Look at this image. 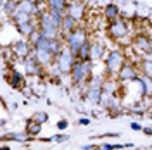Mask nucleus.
<instances>
[{
  "label": "nucleus",
  "instance_id": "7ed1b4c3",
  "mask_svg": "<svg viewBox=\"0 0 152 150\" xmlns=\"http://www.w3.org/2000/svg\"><path fill=\"white\" fill-rule=\"evenodd\" d=\"M126 57H124L121 48H111L105 52L104 57V64H105V74L107 78H116V74L119 73L121 66L124 64Z\"/></svg>",
  "mask_w": 152,
  "mask_h": 150
},
{
  "label": "nucleus",
  "instance_id": "aec40b11",
  "mask_svg": "<svg viewBox=\"0 0 152 150\" xmlns=\"http://www.w3.org/2000/svg\"><path fill=\"white\" fill-rule=\"evenodd\" d=\"M16 31L23 36V40H24V38H29V35H31L33 31H37V21L24 23V24H18V26H16Z\"/></svg>",
  "mask_w": 152,
  "mask_h": 150
},
{
  "label": "nucleus",
  "instance_id": "4be33fe9",
  "mask_svg": "<svg viewBox=\"0 0 152 150\" xmlns=\"http://www.w3.org/2000/svg\"><path fill=\"white\" fill-rule=\"evenodd\" d=\"M76 60H90V40L85 42L76 54Z\"/></svg>",
  "mask_w": 152,
  "mask_h": 150
},
{
  "label": "nucleus",
  "instance_id": "a211bd4d",
  "mask_svg": "<svg viewBox=\"0 0 152 150\" xmlns=\"http://www.w3.org/2000/svg\"><path fill=\"white\" fill-rule=\"evenodd\" d=\"M0 140H2V141H18V143H26V141H29L31 138H29L24 131H12V133L4 135Z\"/></svg>",
  "mask_w": 152,
  "mask_h": 150
},
{
  "label": "nucleus",
  "instance_id": "1a4fd4ad",
  "mask_svg": "<svg viewBox=\"0 0 152 150\" xmlns=\"http://www.w3.org/2000/svg\"><path fill=\"white\" fill-rule=\"evenodd\" d=\"M85 14H86V4H83V2H67L66 16L75 19L78 24L85 19Z\"/></svg>",
  "mask_w": 152,
  "mask_h": 150
},
{
  "label": "nucleus",
  "instance_id": "4468645a",
  "mask_svg": "<svg viewBox=\"0 0 152 150\" xmlns=\"http://www.w3.org/2000/svg\"><path fill=\"white\" fill-rule=\"evenodd\" d=\"M119 12H121V7H119V4H105L104 10H102V16L105 17L107 23H111V21H116V19H119Z\"/></svg>",
  "mask_w": 152,
  "mask_h": 150
},
{
  "label": "nucleus",
  "instance_id": "dca6fc26",
  "mask_svg": "<svg viewBox=\"0 0 152 150\" xmlns=\"http://www.w3.org/2000/svg\"><path fill=\"white\" fill-rule=\"evenodd\" d=\"M118 81L114 78H105L102 81V97H116Z\"/></svg>",
  "mask_w": 152,
  "mask_h": 150
},
{
  "label": "nucleus",
  "instance_id": "f257e3e1",
  "mask_svg": "<svg viewBox=\"0 0 152 150\" xmlns=\"http://www.w3.org/2000/svg\"><path fill=\"white\" fill-rule=\"evenodd\" d=\"M107 35L113 38L114 42H118V43H132V23L130 21H126L124 17H119L116 19V21H111V23H107Z\"/></svg>",
  "mask_w": 152,
  "mask_h": 150
},
{
  "label": "nucleus",
  "instance_id": "393cba45",
  "mask_svg": "<svg viewBox=\"0 0 152 150\" xmlns=\"http://www.w3.org/2000/svg\"><path fill=\"white\" fill-rule=\"evenodd\" d=\"M69 136L64 135V133H59V135H54L52 138H48V141H56V143H62V141H67Z\"/></svg>",
  "mask_w": 152,
  "mask_h": 150
},
{
  "label": "nucleus",
  "instance_id": "2f4dec72",
  "mask_svg": "<svg viewBox=\"0 0 152 150\" xmlns=\"http://www.w3.org/2000/svg\"><path fill=\"white\" fill-rule=\"evenodd\" d=\"M142 131L147 135V136H151L152 135V130H151V126H145V128H142Z\"/></svg>",
  "mask_w": 152,
  "mask_h": 150
},
{
  "label": "nucleus",
  "instance_id": "39448f33",
  "mask_svg": "<svg viewBox=\"0 0 152 150\" xmlns=\"http://www.w3.org/2000/svg\"><path fill=\"white\" fill-rule=\"evenodd\" d=\"M102 76H92L86 83V92H85V98L92 105H100L102 102Z\"/></svg>",
  "mask_w": 152,
  "mask_h": 150
},
{
  "label": "nucleus",
  "instance_id": "7c9ffc66",
  "mask_svg": "<svg viewBox=\"0 0 152 150\" xmlns=\"http://www.w3.org/2000/svg\"><path fill=\"white\" fill-rule=\"evenodd\" d=\"M119 136V133H105L102 135V138H118Z\"/></svg>",
  "mask_w": 152,
  "mask_h": 150
},
{
  "label": "nucleus",
  "instance_id": "9d476101",
  "mask_svg": "<svg viewBox=\"0 0 152 150\" xmlns=\"http://www.w3.org/2000/svg\"><path fill=\"white\" fill-rule=\"evenodd\" d=\"M23 64H24V71H26V74L28 76H38V78H43L45 76V69L38 64V60L33 57V54L28 57H24L23 59Z\"/></svg>",
  "mask_w": 152,
  "mask_h": 150
},
{
  "label": "nucleus",
  "instance_id": "f03ea898",
  "mask_svg": "<svg viewBox=\"0 0 152 150\" xmlns=\"http://www.w3.org/2000/svg\"><path fill=\"white\" fill-rule=\"evenodd\" d=\"M92 76H94V62L92 60H75V64L69 71L71 83L75 86H85Z\"/></svg>",
  "mask_w": 152,
  "mask_h": 150
},
{
  "label": "nucleus",
  "instance_id": "5701e85b",
  "mask_svg": "<svg viewBox=\"0 0 152 150\" xmlns=\"http://www.w3.org/2000/svg\"><path fill=\"white\" fill-rule=\"evenodd\" d=\"M31 121L37 122V124H45V122H48V114L45 112V111H37V112L31 116Z\"/></svg>",
  "mask_w": 152,
  "mask_h": 150
},
{
  "label": "nucleus",
  "instance_id": "9b49d317",
  "mask_svg": "<svg viewBox=\"0 0 152 150\" xmlns=\"http://www.w3.org/2000/svg\"><path fill=\"white\" fill-rule=\"evenodd\" d=\"M105 45L104 42H100V40H95V42H90V60L92 62H100V60H104L105 57Z\"/></svg>",
  "mask_w": 152,
  "mask_h": 150
},
{
  "label": "nucleus",
  "instance_id": "2eb2a0df",
  "mask_svg": "<svg viewBox=\"0 0 152 150\" xmlns=\"http://www.w3.org/2000/svg\"><path fill=\"white\" fill-rule=\"evenodd\" d=\"M137 88H138V100H142V98H149V95H151V79H145V78H138L137 81Z\"/></svg>",
  "mask_w": 152,
  "mask_h": 150
},
{
  "label": "nucleus",
  "instance_id": "412c9836",
  "mask_svg": "<svg viewBox=\"0 0 152 150\" xmlns=\"http://www.w3.org/2000/svg\"><path fill=\"white\" fill-rule=\"evenodd\" d=\"M42 130H43V126H42V124H37V122H33L31 119H28V122H26V130H24V133L28 135L29 138H35V136H40V133H42Z\"/></svg>",
  "mask_w": 152,
  "mask_h": 150
},
{
  "label": "nucleus",
  "instance_id": "0eeeda50",
  "mask_svg": "<svg viewBox=\"0 0 152 150\" xmlns=\"http://www.w3.org/2000/svg\"><path fill=\"white\" fill-rule=\"evenodd\" d=\"M116 78H118V81H119V83H123V84L135 83V81L140 78L138 69H137V64L126 59V60H124V64L121 66V69H119V73L116 74Z\"/></svg>",
  "mask_w": 152,
  "mask_h": 150
},
{
  "label": "nucleus",
  "instance_id": "c85d7f7f",
  "mask_svg": "<svg viewBox=\"0 0 152 150\" xmlns=\"http://www.w3.org/2000/svg\"><path fill=\"white\" fill-rule=\"evenodd\" d=\"M97 150H113V143H102Z\"/></svg>",
  "mask_w": 152,
  "mask_h": 150
},
{
  "label": "nucleus",
  "instance_id": "cd10ccee",
  "mask_svg": "<svg viewBox=\"0 0 152 150\" xmlns=\"http://www.w3.org/2000/svg\"><path fill=\"white\" fill-rule=\"evenodd\" d=\"M130 128H132L133 131H142V122H138V121H133V122H130Z\"/></svg>",
  "mask_w": 152,
  "mask_h": 150
},
{
  "label": "nucleus",
  "instance_id": "6e6552de",
  "mask_svg": "<svg viewBox=\"0 0 152 150\" xmlns=\"http://www.w3.org/2000/svg\"><path fill=\"white\" fill-rule=\"evenodd\" d=\"M132 48L135 50V54H138V57L142 59V57L145 55H151V52H152V40L149 35H137V36H133L132 40Z\"/></svg>",
  "mask_w": 152,
  "mask_h": 150
},
{
  "label": "nucleus",
  "instance_id": "6ab92c4d",
  "mask_svg": "<svg viewBox=\"0 0 152 150\" xmlns=\"http://www.w3.org/2000/svg\"><path fill=\"white\" fill-rule=\"evenodd\" d=\"M66 7H67L66 0H47L45 2L47 10H54V12H61V14H66Z\"/></svg>",
  "mask_w": 152,
  "mask_h": 150
},
{
  "label": "nucleus",
  "instance_id": "f704fd0d",
  "mask_svg": "<svg viewBox=\"0 0 152 150\" xmlns=\"http://www.w3.org/2000/svg\"><path fill=\"white\" fill-rule=\"evenodd\" d=\"M26 150H29V149H26Z\"/></svg>",
  "mask_w": 152,
  "mask_h": 150
},
{
  "label": "nucleus",
  "instance_id": "ddd939ff",
  "mask_svg": "<svg viewBox=\"0 0 152 150\" xmlns=\"http://www.w3.org/2000/svg\"><path fill=\"white\" fill-rule=\"evenodd\" d=\"M5 79H7V83H9L12 88H16V90H23V88L26 86L24 76L21 74L19 71H16V69H10L9 73H5Z\"/></svg>",
  "mask_w": 152,
  "mask_h": 150
},
{
  "label": "nucleus",
  "instance_id": "c756f323",
  "mask_svg": "<svg viewBox=\"0 0 152 150\" xmlns=\"http://www.w3.org/2000/svg\"><path fill=\"white\" fill-rule=\"evenodd\" d=\"M95 149H99V147L94 145V143H88V145H83V147H81V150H95Z\"/></svg>",
  "mask_w": 152,
  "mask_h": 150
},
{
  "label": "nucleus",
  "instance_id": "b1692460",
  "mask_svg": "<svg viewBox=\"0 0 152 150\" xmlns=\"http://www.w3.org/2000/svg\"><path fill=\"white\" fill-rule=\"evenodd\" d=\"M16 9H18V2H16V0H9V2H4V4H2V10H4L7 16H12V14L16 12Z\"/></svg>",
  "mask_w": 152,
  "mask_h": 150
},
{
  "label": "nucleus",
  "instance_id": "473e14b6",
  "mask_svg": "<svg viewBox=\"0 0 152 150\" xmlns=\"http://www.w3.org/2000/svg\"><path fill=\"white\" fill-rule=\"evenodd\" d=\"M0 150H10L9 145H0Z\"/></svg>",
  "mask_w": 152,
  "mask_h": 150
},
{
  "label": "nucleus",
  "instance_id": "a878e982",
  "mask_svg": "<svg viewBox=\"0 0 152 150\" xmlns=\"http://www.w3.org/2000/svg\"><path fill=\"white\" fill-rule=\"evenodd\" d=\"M67 128H69V122H67L66 119L57 121V130H59V131H64V130H67Z\"/></svg>",
  "mask_w": 152,
  "mask_h": 150
},
{
  "label": "nucleus",
  "instance_id": "20e7f679",
  "mask_svg": "<svg viewBox=\"0 0 152 150\" xmlns=\"http://www.w3.org/2000/svg\"><path fill=\"white\" fill-rule=\"evenodd\" d=\"M85 42H88V31H86V28H83V26H78V28L73 29L69 35H66V36L62 38L64 48H67L75 57H76L78 50L81 48V45H83Z\"/></svg>",
  "mask_w": 152,
  "mask_h": 150
},
{
  "label": "nucleus",
  "instance_id": "72a5a7b5",
  "mask_svg": "<svg viewBox=\"0 0 152 150\" xmlns=\"http://www.w3.org/2000/svg\"><path fill=\"white\" fill-rule=\"evenodd\" d=\"M5 124H7V121H5V119H0V126H5Z\"/></svg>",
  "mask_w": 152,
  "mask_h": 150
},
{
  "label": "nucleus",
  "instance_id": "f8f14e48",
  "mask_svg": "<svg viewBox=\"0 0 152 150\" xmlns=\"http://www.w3.org/2000/svg\"><path fill=\"white\" fill-rule=\"evenodd\" d=\"M10 48H12L14 55L19 57V59H24V57H28V55L33 54V52H31V45H29L28 40H16V42L10 45Z\"/></svg>",
  "mask_w": 152,
  "mask_h": 150
},
{
  "label": "nucleus",
  "instance_id": "423d86ee",
  "mask_svg": "<svg viewBox=\"0 0 152 150\" xmlns=\"http://www.w3.org/2000/svg\"><path fill=\"white\" fill-rule=\"evenodd\" d=\"M76 57L67 50V48H62L59 54H57L56 60H54V66L57 67V71L61 73V76H69V71L75 64Z\"/></svg>",
  "mask_w": 152,
  "mask_h": 150
},
{
  "label": "nucleus",
  "instance_id": "f3484780",
  "mask_svg": "<svg viewBox=\"0 0 152 150\" xmlns=\"http://www.w3.org/2000/svg\"><path fill=\"white\" fill-rule=\"evenodd\" d=\"M78 26H80V24L76 23L75 19H71L69 16H66V14H64V17H62V23H61V40L66 36V35H69L73 29H76Z\"/></svg>",
  "mask_w": 152,
  "mask_h": 150
},
{
  "label": "nucleus",
  "instance_id": "bb28decb",
  "mask_svg": "<svg viewBox=\"0 0 152 150\" xmlns=\"http://www.w3.org/2000/svg\"><path fill=\"white\" fill-rule=\"evenodd\" d=\"M78 124H80V126H90V124H92V119L86 117V116H81V117L78 119Z\"/></svg>",
  "mask_w": 152,
  "mask_h": 150
}]
</instances>
